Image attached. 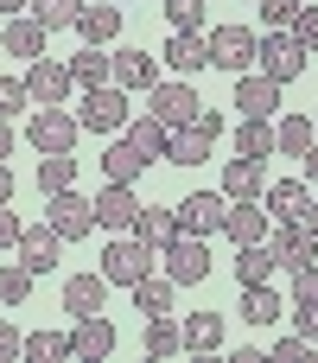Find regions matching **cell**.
I'll return each mask as SVG.
<instances>
[{"label": "cell", "mask_w": 318, "mask_h": 363, "mask_svg": "<svg viewBox=\"0 0 318 363\" xmlns=\"http://www.w3.org/2000/svg\"><path fill=\"white\" fill-rule=\"evenodd\" d=\"M153 262H159V249L127 230V236H115V242L102 249V281H108V287H134L140 274H153Z\"/></svg>", "instance_id": "cell-1"}, {"label": "cell", "mask_w": 318, "mask_h": 363, "mask_svg": "<svg viewBox=\"0 0 318 363\" xmlns=\"http://www.w3.org/2000/svg\"><path fill=\"white\" fill-rule=\"evenodd\" d=\"M306 57H312V51H306L293 32H261V38H255V70H261V77H274L280 89L306 70Z\"/></svg>", "instance_id": "cell-2"}, {"label": "cell", "mask_w": 318, "mask_h": 363, "mask_svg": "<svg viewBox=\"0 0 318 363\" xmlns=\"http://www.w3.org/2000/svg\"><path fill=\"white\" fill-rule=\"evenodd\" d=\"M217 140H223V115H217V108H198V121H191V128H172L166 160H172V166H204Z\"/></svg>", "instance_id": "cell-3"}, {"label": "cell", "mask_w": 318, "mask_h": 363, "mask_svg": "<svg viewBox=\"0 0 318 363\" xmlns=\"http://www.w3.org/2000/svg\"><path fill=\"white\" fill-rule=\"evenodd\" d=\"M127 89H115V83H102V89H83V108H76V128L83 134H121L127 128Z\"/></svg>", "instance_id": "cell-4"}, {"label": "cell", "mask_w": 318, "mask_h": 363, "mask_svg": "<svg viewBox=\"0 0 318 363\" xmlns=\"http://www.w3.org/2000/svg\"><path fill=\"white\" fill-rule=\"evenodd\" d=\"M45 223H51L64 242H83V236H96V198H83L76 185H70V191H51V198H45Z\"/></svg>", "instance_id": "cell-5"}, {"label": "cell", "mask_w": 318, "mask_h": 363, "mask_svg": "<svg viewBox=\"0 0 318 363\" xmlns=\"http://www.w3.org/2000/svg\"><path fill=\"white\" fill-rule=\"evenodd\" d=\"M198 108H204V96H198L185 77H159V83H153V108H147L153 121H166V128H191Z\"/></svg>", "instance_id": "cell-6"}, {"label": "cell", "mask_w": 318, "mask_h": 363, "mask_svg": "<svg viewBox=\"0 0 318 363\" xmlns=\"http://www.w3.org/2000/svg\"><path fill=\"white\" fill-rule=\"evenodd\" d=\"M159 262H166V281H172V287H198V281L210 274V242H204V236H172V242L159 249Z\"/></svg>", "instance_id": "cell-7"}, {"label": "cell", "mask_w": 318, "mask_h": 363, "mask_svg": "<svg viewBox=\"0 0 318 363\" xmlns=\"http://www.w3.org/2000/svg\"><path fill=\"white\" fill-rule=\"evenodd\" d=\"M204 51H210V64L217 70H229V77H242L249 64H255V32L249 26H210V38H204Z\"/></svg>", "instance_id": "cell-8"}, {"label": "cell", "mask_w": 318, "mask_h": 363, "mask_svg": "<svg viewBox=\"0 0 318 363\" xmlns=\"http://www.w3.org/2000/svg\"><path fill=\"white\" fill-rule=\"evenodd\" d=\"M76 134H83V128H76V115H70L64 102H57V108H32V121H25V140H32L38 153H70Z\"/></svg>", "instance_id": "cell-9"}, {"label": "cell", "mask_w": 318, "mask_h": 363, "mask_svg": "<svg viewBox=\"0 0 318 363\" xmlns=\"http://www.w3.org/2000/svg\"><path fill=\"white\" fill-rule=\"evenodd\" d=\"M178 211V236H223V211H229V198L223 191H191V198H178L172 204Z\"/></svg>", "instance_id": "cell-10"}, {"label": "cell", "mask_w": 318, "mask_h": 363, "mask_svg": "<svg viewBox=\"0 0 318 363\" xmlns=\"http://www.w3.org/2000/svg\"><path fill=\"white\" fill-rule=\"evenodd\" d=\"M108 83L115 89H153L159 83V64H153V51H140V45H121V51H108Z\"/></svg>", "instance_id": "cell-11"}, {"label": "cell", "mask_w": 318, "mask_h": 363, "mask_svg": "<svg viewBox=\"0 0 318 363\" xmlns=\"http://www.w3.org/2000/svg\"><path fill=\"white\" fill-rule=\"evenodd\" d=\"M70 89H76V83H70V64H64V57H32V70H25V96H32L38 108H57Z\"/></svg>", "instance_id": "cell-12"}, {"label": "cell", "mask_w": 318, "mask_h": 363, "mask_svg": "<svg viewBox=\"0 0 318 363\" xmlns=\"http://www.w3.org/2000/svg\"><path fill=\"white\" fill-rule=\"evenodd\" d=\"M134 217H140V198H134V185H102V191H96V230H108V236H127V230H134Z\"/></svg>", "instance_id": "cell-13"}, {"label": "cell", "mask_w": 318, "mask_h": 363, "mask_svg": "<svg viewBox=\"0 0 318 363\" xmlns=\"http://www.w3.org/2000/svg\"><path fill=\"white\" fill-rule=\"evenodd\" d=\"M268 230H274V217H268L261 198H242V204L223 211V236H229L236 249H242V242H268Z\"/></svg>", "instance_id": "cell-14"}, {"label": "cell", "mask_w": 318, "mask_h": 363, "mask_svg": "<svg viewBox=\"0 0 318 363\" xmlns=\"http://www.w3.org/2000/svg\"><path fill=\"white\" fill-rule=\"evenodd\" d=\"M236 108H242V115L274 121V115H280V83H274V77H261V70H242V77H236Z\"/></svg>", "instance_id": "cell-15"}, {"label": "cell", "mask_w": 318, "mask_h": 363, "mask_svg": "<svg viewBox=\"0 0 318 363\" xmlns=\"http://www.w3.org/2000/svg\"><path fill=\"white\" fill-rule=\"evenodd\" d=\"M57 255H64V236H57L51 223H25V230H19V262H25L32 274H51Z\"/></svg>", "instance_id": "cell-16"}, {"label": "cell", "mask_w": 318, "mask_h": 363, "mask_svg": "<svg viewBox=\"0 0 318 363\" xmlns=\"http://www.w3.org/2000/svg\"><path fill=\"white\" fill-rule=\"evenodd\" d=\"M268 249H274V262L280 268H306V262H318V236L293 217V223H280L274 236H268Z\"/></svg>", "instance_id": "cell-17"}, {"label": "cell", "mask_w": 318, "mask_h": 363, "mask_svg": "<svg viewBox=\"0 0 318 363\" xmlns=\"http://www.w3.org/2000/svg\"><path fill=\"white\" fill-rule=\"evenodd\" d=\"M159 57H166V70H172V77H185V83H191V77L210 64V51H204V32H172Z\"/></svg>", "instance_id": "cell-18"}, {"label": "cell", "mask_w": 318, "mask_h": 363, "mask_svg": "<svg viewBox=\"0 0 318 363\" xmlns=\"http://www.w3.org/2000/svg\"><path fill=\"white\" fill-rule=\"evenodd\" d=\"M0 45L13 51V57H45V45H51V32L32 19V13H13L6 26H0Z\"/></svg>", "instance_id": "cell-19"}, {"label": "cell", "mask_w": 318, "mask_h": 363, "mask_svg": "<svg viewBox=\"0 0 318 363\" xmlns=\"http://www.w3.org/2000/svg\"><path fill=\"white\" fill-rule=\"evenodd\" d=\"M147 166H153V160H147V153H140V147H134V140L121 134V140H115V147L102 153V185H134V179H140Z\"/></svg>", "instance_id": "cell-20"}, {"label": "cell", "mask_w": 318, "mask_h": 363, "mask_svg": "<svg viewBox=\"0 0 318 363\" xmlns=\"http://www.w3.org/2000/svg\"><path fill=\"white\" fill-rule=\"evenodd\" d=\"M217 191H223L229 204H242V198H261V191H268V172H261V160H242V153H236V160L223 166V185H217Z\"/></svg>", "instance_id": "cell-21"}, {"label": "cell", "mask_w": 318, "mask_h": 363, "mask_svg": "<svg viewBox=\"0 0 318 363\" xmlns=\"http://www.w3.org/2000/svg\"><path fill=\"white\" fill-rule=\"evenodd\" d=\"M108 351H115V325H108L102 313H83L76 332H70V357H96V363H102Z\"/></svg>", "instance_id": "cell-22"}, {"label": "cell", "mask_w": 318, "mask_h": 363, "mask_svg": "<svg viewBox=\"0 0 318 363\" xmlns=\"http://www.w3.org/2000/svg\"><path fill=\"white\" fill-rule=\"evenodd\" d=\"M318 140V121L312 115H274V153L287 160H306V147Z\"/></svg>", "instance_id": "cell-23"}, {"label": "cell", "mask_w": 318, "mask_h": 363, "mask_svg": "<svg viewBox=\"0 0 318 363\" xmlns=\"http://www.w3.org/2000/svg\"><path fill=\"white\" fill-rule=\"evenodd\" d=\"M76 32H83V45H115L121 38V6H89L83 0V13H76Z\"/></svg>", "instance_id": "cell-24"}, {"label": "cell", "mask_w": 318, "mask_h": 363, "mask_svg": "<svg viewBox=\"0 0 318 363\" xmlns=\"http://www.w3.org/2000/svg\"><path fill=\"white\" fill-rule=\"evenodd\" d=\"M306 198H312V191H306V179H274V185L261 191V204H268V217H274V223H293V217L306 211Z\"/></svg>", "instance_id": "cell-25"}, {"label": "cell", "mask_w": 318, "mask_h": 363, "mask_svg": "<svg viewBox=\"0 0 318 363\" xmlns=\"http://www.w3.org/2000/svg\"><path fill=\"white\" fill-rule=\"evenodd\" d=\"M102 300H108V281H102V274H70V281H64V313H70V319L102 313Z\"/></svg>", "instance_id": "cell-26"}, {"label": "cell", "mask_w": 318, "mask_h": 363, "mask_svg": "<svg viewBox=\"0 0 318 363\" xmlns=\"http://www.w3.org/2000/svg\"><path fill=\"white\" fill-rule=\"evenodd\" d=\"M274 268H280V262H274V249H268V242H242V249H236V281H242V287L274 281Z\"/></svg>", "instance_id": "cell-27"}, {"label": "cell", "mask_w": 318, "mask_h": 363, "mask_svg": "<svg viewBox=\"0 0 318 363\" xmlns=\"http://www.w3.org/2000/svg\"><path fill=\"white\" fill-rule=\"evenodd\" d=\"M127 294H134V313H147V319H159V313H172V294H178V287H172L166 274H140V281H134Z\"/></svg>", "instance_id": "cell-28"}, {"label": "cell", "mask_w": 318, "mask_h": 363, "mask_svg": "<svg viewBox=\"0 0 318 363\" xmlns=\"http://www.w3.org/2000/svg\"><path fill=\"white\" fill-rule=\"evenodd\" d=\"M121 134H127L147 160H166V140H172V128H166V121H153V115H127V128H121Z\"/></svg>", "instance_id": "cell-29"}, {"label": "cell", "mask_w": 318, "mask_h": 363, "mask_svg": "<svg viewBox=\"0 0 318 363\" xmlns=\"http://www.w3.org/2000/svg\"><path fill=\"white\" fill-rule=\"evenodd\" d=\"M236 153H242V160H274V121L242 115V128H236Z\"/></svg>", "instance_id": "cell-30"}, {"label": "cell", "mask_w": 318, "mask_h": 363, "mask_svg": "<svg viewBox=\"0 0 318 363\" xmlns=\"http://www.w3.org/2000/svg\"><path fill=\"white\" fill-rule=\"evenodd\" d=\"M178 332H185V351H198V357L204 351H223V319L217 313H185Z\"/></svg>", "instance_id": "cell-31"}, {"label": "cell", "mask_w": 318, "mask_h": 363, "mask_svg": "<svg viewBox=\"0 0 318 363\" xmlns=\"http://www.w3.org/2000/svg\"><path fill=\"white\" fill-rule=\"evenodd\" d=\"M64 64H70V83H76V89H102V83H108V51H102V45H89V51H76V57H64Z\"/></svg>", "instance_id": "cell-32"}, {"label": "cell", "mask_w": 318, "mask_h": 363, "mask_svg": "<svg viewBox=\"0 0 318 363\" xmlns=\"http://www.w3.org/2000/svg\"><path fill=\"white\" fill-rule=\"evenodd\" d=\"M134 236H140V242H153V249H166V242L178 236V211H153V204H140Z\"/></svg>", "instance_id": "cell-33"}, {"label": "cell", "mask_w": 318, "mask_h": 363, "mask_svg": "<svg viewBox=\"0 0 318 363\" xmlns=\"http://www.w3.org/2000/svg\"><path fill=\"white\" fill-rule=\"evenodd\" d=\"M76 185V160L70 153H38V191L51 198V191H70Z\"/></svg>", "instance_id": "cell-34"}, {"label": "cell", "mask_w": 318, "mask_h": 363, "mask_svg": "<svg viewBox=\"0 0 318 363\" xmlns=\"http://www.w3.org/2000/svg\"><path fill=\"white\" fill-rule=\"evenodd\" d=\"M178 351H185V332H178V319H172V313L147 319V357H178Z\"/></svg>", "instance_id": "cell-35"}, {"label": "cell", "mask_w": 318, "mask_h": 363, "mask_svg": "<svg viewBox=\"0 0 318 363\" xmlns=\"http://www.w3.org/2000/svg\"><path fill=\"white\" fill-rule=\"evenodd\" d=\"M242 319H249V325H274V319H280V294H274L268 281H261V287H242Z\"/></svg>", "instance_id": "cell-36"}, {"label": "cell", "mask_w": 318, "mask_h": 363, "mask_svg": "<svg viewBox=\"0 0 318 363\" xmlns=\"http://www.w3.org/2000/svg\"><path fill=\"white\" fill-rule=\"evenodd\" d=\"M32 268L25 262H0V306H25V294H32Z\"/></svg>", "instance_id": "cell-37"}, {"label": "cell", "mask_w": 318, "mask_h": 363, "mask_svg": "<svg viewBox=\"0 0 318 363\" xmlns=\"http://www.w3.org/2000/svg\"><path fill=\"white\" fill-rule=\"evenodd\" d=\"M45 32H64V26H76V13H83V0H32L25 6Z\"/></svg>", "instance_id": "cell-38"}, {"label": "cell", "mask_w": 318, "mask_h": 363, "mask_svg": "<svg viewBox=\"0 0 318 363\" xmlns=\"http://www.w3.org/2000/svg\"><path fill=\"white\" fill-rule=\"evenodd\" d=\"M19 357L25 363H57V357H70V338H64V332H32V338L19 345Z\"/></svg>", "instance_id": "cell-39"}, {"label": "cell", "mask_w": 318, "mask_h": 363, "mask_svg": "<svg viewBox=\"0 0 318 363\" xmlns=\"http://www.w3.org/2000/svg\"><path fill=\"white\" fill-rule=\"evenodd\" d=\"M172 32H204V0H166Z\"/></svg>", "instance_id": "cell-40"}, {"label": "cell", "mask_w": 318, "mask_h": 363, "mask_svg": "<svg viewBox=\"0 0 318 363\" xmlns=\"http://www.w3.org/2000/svg\"><path fill=\"white\" fill-rule=\"evenodd\" d=\"M255 6H261V26H268V32H287L293 13H300L306 0H255Z\"/></svg>", "instance_id": "cell-41"}, {"label": "cell", "mask_w": 318, "mask_h": 363, "mask_svg": "<svg viewBox=\"0 0 318 363\" xmlns=\"http://www.w3.org/2000/svg\"><path fill=\"white\" fill-rule=\"evenodd\" d=\"M25 102H32V96H25V77H0V115L13 121V115H19Z\"/></svg>", "instance_id": "cell-42"}, {"label": "cell", "mask_w": 318, "mask_h": 363, "mask_svg": "<svg viewBox=\"0 0 318 363\" xmlns=\"http://www.w3.org/2000/svg\"><path fill=\"white\" fill-rule=\"evenodd\" d=\"M293 332L306 345H318V300H293Z\"/></svg>", "instance_id": "cell-43"}, {"label": "cell", "mask_w": 318, "mask_h": 363, "mask_svg": "<svg viewBox=\"0 0 318 363\" xmlns=\"http://www.w3.org/2000/svg\"><path fill=\"white\" fill-rule=\"evenodd\" d=\"M287 32H293V38H300V45H306V51H318V6H300V13H293V26H287Z\"/></svg>", "instance_id": "cell-44"}, {"label": "cell", "mask_w": 318, "mask_h": 363, "mask_svg": "<svg viewBox=\"0 0 318 363\" xmlns=\"http://www.w3.org/2000/svg\"><path fill=\"white\" fill-rule=\"evenodd\" d=\"M274 357H280V363H300V357L312 363V345H306L300 332H287V338H274Z\"/></svg>", "instance_id": "cell-45"}, {"label": "cell", "mask_w": 318, "mask_h": 363, "mask_svg": "<svg viewBox=\"0 0 318 363\" xmlns=\"http://www.w3.org/2000/svg\"><path fill=\"white\" fill-rule=\"evenodd\" d=\"M293 300H318V262L293 268Z\"/></svg>", "instance_id": "cell-46"}, {"label": "cell", "mask_w": 318, "mask_h": 363, "mask_svg": "<svg viewBox=\"0 0 318 363\" xmlns=\"http://www.w3.org/2000/svg\"><path fill=\"white\" fill-rule=\"evenodd\" d=\"M19 230H25V223H19V217L0 204V249H19Z\"/></svg>", "instance_id": "cell-47"}, {"label": "cell", "mask_w": 318, "mask_h": 363, "mask_svg": "<svg viewBox=\"0 0 318 363\" xmlns=\"http://www.w3.org/2000/svg\"><path fill=\"white\" fill-rule=\"evenodd\" d=\"M19 345H25V338H19V332L0 319V363H13V357H19Z\"/></svg>", "instance_id": "cell-48"}, {"label": "cell", "mask_w": 318, "mask_h": 363, "mask_svg": "<svg viewBox=\"0 0 318 363\" xmlns=\"http://www.w3.org/2000/svg\"><path fill=\"white\" fill-rule=\"evenodd\" d=\"M300 223H306V230H312V236H318V191H312V198H306V211H300Z\"/></svg>", "instance_id": "cell-49"}, {"label": "cell", "mask_w": 318, "mask_h": 363, "mask_svg": "<svg viewBox=\"0 0 318 363\" xmlns=\"http://www.w3.org/2000/svg\"><path fill=\"white\" fill-rule=\"evenodd\" d=\"M13 140H19V134H13V121H6V115H0V160H6V153H13Z\"/></svg>", "instance_id": "cell-50"}, {"label": "cell", "mask_w": 318, "mask_h": 363, "mask_svg": "<svg viewBox=\"0 0 318 363\" xmlns=\"http://www.w3.org/2000/svg\"><path fill=\"white\" fill-rule=\"evenodd\" d=\"M306 185H318V140L306 147Z\"/></svg>", "instance_id": "cell-51"}, {"label": "cell", "mask_w": 318, "mask_h": 363, "mask_svg": "<svg viewBox=\"0 0 318 363\" xmlns=\"http://www.w3.org/2000/svg\"><path fill=\"white\" fill-rule=\"evenodd\" d=\"M0 204H13V172H6V160H0Z\"/></svg>", "instance_id": "cell-52"}, {"label": "cell", "mask_w": 318, "mask_h": 363, "mask_svg": "<svg viewBox=\"0 0 318 363\" xmlns=\"http://www.w3.org/2000/svg\"><path fill=\"white\" fill-rule=\"evenodd\" d=\"M32 0H0V19H13V13H25Z\"/></svg>", "instance_id": "cell-53"}, {"label": "cell", "mask_w": 318, "mask_h": 363, "mask_svg": "<svg viewBox=\"0 0 318 363\" xmlns=\"http://www.w3.org/2000/svg\"><path fill=\"white\" fill-rule=\"evenodd\" d=\"M312 121H318V108H312Z\"/></svg>", "instance_id": "cell-54"}]
</instances>
